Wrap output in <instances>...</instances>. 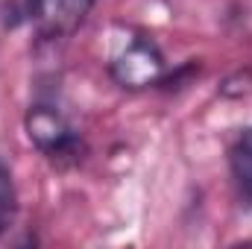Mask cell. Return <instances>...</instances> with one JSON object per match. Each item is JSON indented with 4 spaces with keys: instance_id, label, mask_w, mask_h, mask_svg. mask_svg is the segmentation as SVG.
Returning a JSON list of instances; mask_svg holds the SVG:
<instances>
[{
    "instance_id": "obj_1",
    "label": "cell",
    "mask_w": 252,
    "mask_h": 249,
    "mask_svg": "<svg viewBox=\"0 0 252 249\" xmlns=\"http://www.w3.org/2000/svg\"><path fill=\"white\" fill-rule=\"evenodd\" d=\"M24 132L30 144L47 156L50 161H76L82 150V138L73 129V124L50 103H35L24 115Z\"/></svg>"
},
{
    "instance_id": "obj_2",
    "label": "cell",
    "mask_w": 252,
    "mask_h": 249,
    "mask_svg": "<svg viewBox=\"0 0 252 249\" xmlns=\"http://www.w3.org/2000/svg\"><path fill=\"white\" fill-rule=\"evenodd\" d=\"M164 70L167 64H164L158 44L147 35L132 38L109 62V76L115 79V85H121L126 91H144V88L158 85L164 79Z\"/></svg>"
},
{
    "instance_id": "obj_3",
    "label": "cell",
    "mask_w": 252,
    "mask_h": 249,
    "mask_svg": "<svg viewBox=\"0 0 252 249\" xmlns=\"http://www.w3.org/2000/svg\"><path fill=\"white\" fill-rule=\"evenodd\" d=\"M94 3L97 0H41L38 12H35L41 38L56 41V38L73 35L91 15Z\"/></svg>"
},
{
    "instance_id": "obj_4",
    "label": "cell",
    "mask_w": 252,
    "mask_h": 249,
    "mask_svg": "<svg viewBox=\"0 0 252 249\" xmlns=\"http://www.w3.org/2000/svg\"><path fill=\"white\" fill-rule=\"evenodd\" d=\"M229 170L241 199L252 202V126H247L229 147Z\"/></svg>"
},
{
    "instance_id": "obj_5",
    "label": "cell",
    "mask_w": 252,
    "mask_h": 249,
    "mask_svg": "<svg viewBox=\"0 0 252 249\" xmlns=\"http://www.w3.org/2000/svg\"><path fill=\"white\" fill-rule=\"evenodd\" d=\"M18 211V193H15V182L6 164H0V235L12 226Z\"/></svg>"
}]
</instances>
